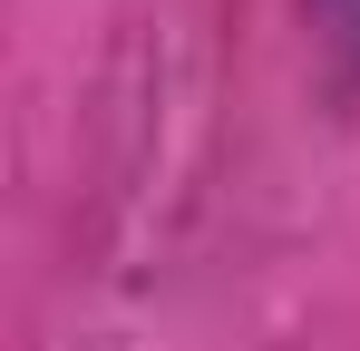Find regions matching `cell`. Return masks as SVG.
I'll list each match as a JSON object with an SVG mask.
<instances>
[{
    "instance_id": "1",
    "label": "cell",
    "mask_w": 360,
    "mask_h": 351,
    "mask_svg": "<svg viewBox=\"0 0 360 351\" xmlns=\"http://www.w3.org/2000/svg\"><path fill=\"white\" fill-rule=\"evenodd\" d=\"M321 10H331V20H341V30L360 39V0H321Z\"/></svg>"
}]
</instances>
